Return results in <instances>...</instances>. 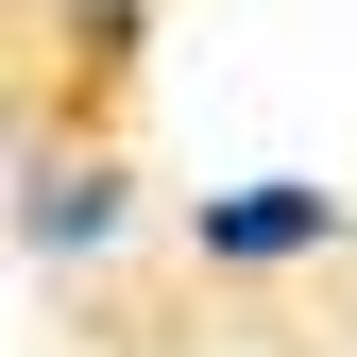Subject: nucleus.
<instances>
[{
    "mask_svg": "<svg viewBox=\"0 0 357 357\" xmlns=\"http://www.w3.org/2000/svg\"><path fill=\"white\" fill-rule=\"evenodd\" d=\"M119 238V170H34V255H85Z\"/></svg>",
    "mask_w": 357,
    "mask_h": 357,
    "instance_id": "2",
    "label": "nucleus"
},
{
    "mask_svg": "<svg viewBox=\"0 0 357 357\" xmlns=\"http://www.w3.org/2000/svg\"><path fill=\"white\" fill-rule=\"evenodd\" d=\"M324 238H340L324 188H221L204 204V255H221V273H289V255H324Z\"/></svg>",
    "mask_w": 357,
    "mask_h": 357,
    "instance_id": "1",
    "label": "nucleus"
}]
</instances>
